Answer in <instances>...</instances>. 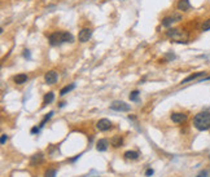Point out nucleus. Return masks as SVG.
<instances>
[{"label": "nucleus", "instance_id": "0eeeda50", "mask_svg": "<svg viewBox=\"0 0 210 177\" xmlns=\"http://www.w3.org/2000/svg\"><path fill=\"white\" fill-rule=\"evenodd\" d=\"M96 127H97V129H100V131H102V132H105V131L110 129V127H112V122L109 120V119H100V120L96 123Z\"/></svg>", "mask_w": 210, "mask_h": 177}, {"label": "nucleus", "instance_id": "bb28decb", "mask_svg": "<svg viewBox=\"0 0 210 177\" xmlns=\"http://www.w3.org/2000/svg\"><path fill=\"white\" fill-rule=\"evenodd\" d=\"M79 156H81V154H79V155H77L75 158H73V159H71V162H75L77 159H79Z\"/></svg>", "mask_w": 210, "mask_h": 177}, {"label": "nucleus", "instance_id": "9d476101", "mask_svg": "<svg viewBox=\"0 0 210 177\" xmlns=\"http://www.w3.org/2000/svg\"><path fill=\"white\" fill-rule=\"evenodd\" d=\"M178 11L180 12H187L191 8V4H189V0H179L178 2Z\"/></svg>", "mask_w": 210, "mask_h": 177}, {"label": "nucleus", "instance_id": "412c9836", "mask_svg": "<svg viewBox=\"0 0 210 177\" xmlns=\"http://www.w3.org/2000/svg\"><path fill=\"white\" fill-rule=\"evenodd\" d=\"M201 30L202 31H209L210 30V18H209V20H206V21H204L202 26H201Z\"/></svg>", "mask_w": 210, "mask_h": 177}, {"label": "nucleus", "instance_id": "aec40b11", "mask_svg": "<svg viewBox=\"0 0 210 177\" xmlns=\"http://www.w3.org/2000/svg\"><path fill=\"white\" fill-rule=\"evenodd\" d=\"M130 100L131 101H138L139 100V90H134L130 93Z\"/></svg>", "mask_w": 210, "mask_h": 177}, {"label": "nucleus", "instance_id": "a878e982", "mask_svg": "<svg viewBox=\"0 0 210 177\" xmlns=\"http://www.w3.org/2000/svg\"><path fill=\"white\" fill-rule=\"evenodd\" d=\"M8 140V137H7V135H2V140H0V142H2V145H4L5 143V141Z\"/></svg>", "mask_w": 210, "mask_h": 177}, {"label": "nucleus", "instance_id": "a211bd4d", "mask_svg": "<svg viewBox=\"0 0 210 177\" xmlns=\"http://www.w3.org/2000/svg\"><path fill=\"white\" fill-rule=\"evenodd\" d=\"M74 88H75V84H74V83L70 84V85H66V87H64V88L60 90V94H61V96H65L66 93H69L70 90H73Z\"/></svg>", "mask_w": 210, "mask_h": 177}, {"label": "nucleus", "instance_id": "ddd939ff", "mask_svg": "<svg viewBox=\"0 0 210 177\" xmlns=\"http://www.w3.org/2000/svg\"><path fill=\"white\" fill-rule=\"evenodd\" d=\"M27 82V75L26 74H18L14 76V83L16 84H23Z\"/></svg>", "mask_w": 210, "mask_h": 177}, {"label": "nucleus", "instance_id": "7ed1b4c3", "mask_svg": "<svg viewBox=\"0 0 210 177\" xmlns=\"http://www.w3.org/2000/svg\"><path fill=\"white\" fill-rule=\"evenodd\" d=\"M166 35H167L170 39L177 41V43H188V35L183 32L182 30H179V28H170L166 32Z\"/></svg>", "mask_w": 210, "mask_h": 177}, {"label": "nucleus", "instance_id": "4be33fe9", "mask_svg": "<svg viewBox=\"0 0 210 177\" xmlns=\"http://www.w3.org/2000/svg\"><path fill=\"white\" fill-rule=\"evenodd\" d=\"M52 115H53V111H51L50 114H48V115H46V116H44V119H43V120H42V123H40V128H42L43 126H44V124H46V122H47L48 119H50V118H51Z\"/></svg>", "mask_w": 210, "mask_h": 177}, {"label": "nucleus", "instance_id": "4468645a", "mask_svg": "<svg viewBox=\"0 0 210 177\" xmlns=\"http://www.w3.org/2000/svg\"><path fill=\"white\" fill-rule=\"evenodd\" d=\"M43 159H44V156H43V154H42V152H38V154L33 155L30 163H31V166H35L36 163H42Z\"/></svg>", "mask_w": 210, "mask_h": 177}, {"label": "nucleus", "instance_id": "39448f33", "mask_svg": "<svg viewBox=\"0 0 210 177\" xmlns=\"http://www.w3.org/2000/svg\"><path fill=\"white\" fill-rule=\"evenodd\" d=\"M179 21H182V16H180L179 13H173L171 16H167L162 20V26L169 27V26H171L174 22H179Z\"/></svg>", "mask_w": 210, "mask_h": 177}, {"label": "nucleus", "instance_id": "9b49d317", "mask_svg": "<svg viewBox=\"0 0 210 177\" xmlns=\"http://www.w3.org/2000/svg\"><path fill=\"white\" fill-rule=\"evenodd\" d=\"M206 73H204V71H200V73H196V74H192V75H189V76H187L185 79H183L182 80V84H184V83H188V82H191V80H195V79H197V78H200V76H202V75H205Z\"/></svg>", "mask_w": 210, "mask_h": 177}, {"label": "nucleus", "instance_id": "423d86ee", "mask_svg": "<svg viewBox=\"0 0 210 177\" xmlns=\"http://www.w3.org/2000/svg\"><path fill=\"white\" fill-rule=\"evenodd\" d=\"M92 36V30L91 28H82L79 31V35H78V39H79L81 43H86L91 39Z\"/></svg>", "mask_w": 210, "mask_h": 177}, {"label": "nucleus", "instance_id": "393cba45", "mask_svg": "<svg viewBox=\"0 0 210 177\" xmlns=\"http://www.w3.org/2000/svg\"><path fill=\"white\" fill-rule=\"evenodd\" d=\"M39 131H40V127H34L31 129V133L33 135H35V133H39Z\"/></svg>", "mask_w": 210, "mask_h": 177}, {"label": "nucleus", "instance_id": "20e7f679", "mask_svg": "<svg viewBox=\"0 0 210 177\" xmlns=\"http://www.w3.org/2000/svg\"><path fill=\"white\" fill-rule=\"evenodd\" d=\"M110 109L114 111H130L131 106L123 101H113L110 103Z\"/></svg>", "mask_w": 210, "mask_h": 177}, {"label": "nucleus", "instance_id": "f03ea898", "mask_svg": "<svg viewBox=\"0 0 210 177\" xmlns=\"http://www.w3.org/2000/svg\"><path fill=\"white\" fill-rule=\"evenodd\" d=\"M50 44L56 47V45H60L62 44V43H70L73 41V35L70 34V32L67 31H57V32H53V34L50 35Z\"/></svg>", "mask_w": 210, "mask_h": 177}, {"label": "nucleus", "instance_id": "1a4fd4ad", "mask_svg": "<svg viewBox=\"0 0 210 177\" xmlns=\"http://www.w3.org/2000/svg\"><path fill=\"white\" fill-rule=\"evenodd\" d=\"M170 118H171V120L174 123H177V124L183 123V122L187 120V115H185V114H183V113H173Z\"/></svg>", "mask_w": 210, "mask_h": 177}, {"label": "nucleus", "instance_id": "6e6552de", "mask_svg": "<svg viewBox=\"0 0 210 177\" xmlns=\"http://www.w3.org/2000/svg\"><path fill=\"white\" fill-rule=\"evenodd\" d=\"M44 80L47 84H55L57 82V73L56 71H48V73H46L44 75Z\"/></svg>", "mask_w": 210, "mask_h": 177}, {"label": "nucleus", "instance_id": "b1692460", "mask_svg": "<svg viewBox=\"0 0 210 177\" xmlns=\"http://www.w3.org/2000/svg\"><path fill=\"white\" fill-rule=\"evenodd\" d=\"M196 177H208V172L206 171H201Z\"/></svg>", "mask_w": 210, "mask_h": 177}, {"label": "nucleus", "instance_id": "f8f14e48", "mask_svg": "<svg viewBox=\"0 0 210 177\" xmlns=\"http://www.w3.org/2000/svg\"><path fill=\"white\" fill-rule=\"evenodd\" d=\"M96 149L99 150V151H105L106 149H108V140H105V138H102V140L97 141Z\"/></svg>", "mask_w": 210, "mask_h": 177}, {"label": "nucleus", "instance_id": "cd10ccee", "mask_svg": "<svg viewBox=\"0 0 210 177\" xmlns=\"http://www.w3.org/2000/svg\"><path fill=\"white\" fill-rule=\"evenodd\" d=\"M25 57H29V51H25Z\"/></svg>", "mask_w": 210, "mask_h": 177}, {"label": "nucleus", "instance_id": "5701e85b", "mask_svg": "<svg viewBox=\"0 0 210 177\" xmlns=\"http://www.w3.org/2000/svg\"><path fill=\"white\" fill-rule=\"evenodd\" d=\"M154 173V171L152 169V168H149V169H146V172H145V176L146 177H150V176H152Z\"/></svg>", "mask_w": 210, "mask_h": 177}, {"label": "nucleus", "instance_id": "6ab92c4d", "mask_svg": "<svg viewBox=\"0 0 210 177\" xmlns=\"http://www.w3.org/2000/svg\"><path fill=\"white\" fill-rule=\"evenodd\" d=\"M56 173H57L56 169L50 168V169H47V171L44 172V177H56Z\"/></svg>", "mask_w": 210, "mask_h": 177}, {"label": "nucleus", "instance_id": "f257e3e1", "mask_svg": "<svg viewBox=\"0 0 210 177\" xmlns=\"http://www.w3.org/2000/svg\"><path fill=\"white\" fill-rule=\"evenodd\" d=\"M193 126L198 131L210 129V113L201 111V113L196 114V116L193 118Z\"/></svg>", "mask_w": 210, "mask_h": 177}, {"label": "nucleus", "instance_id": "2eb2a0df", "mask_svg": "<svg viewBox=\"0 0 210 177\" xmlns=\"http://www.w3.org/2000/svg\"><path fill=\"white\" fill-rule=\"evenodd\" d=\"M110 143L113 147H119V146H122V143H123V140H122L121 136H114L110 140Z\"/></svg>", "mask_w": 210, "mask_h": 177}, {"label": "nucleus", "instance_id": "dca6fc26", "mask_svg": "<svg viewBox=\"0 0 210 177\" xmlns=\"http://www.w3.org/2000/svg\"><path fill=\"white\" fill-rule=\"evenodd\" d=\"M53 100H55V93H53V92H48V93H46L44 100H43V106H46V105L53 102Z\"/></svg>", "mask_w": 210, "mask_h": 177}, {"label": "nucleus", "instance_id": "f3484780", "mask_svg": "<svg viewBox=\"0 0 210 177\" xmlns=\"http://www.w3.org/2000/svg\"><path fill=\"white\" fill-rule=\"evenodd\" d=\"M125 156L127 158V159H133V160H135V159H138L139 158V152H136V151H126L125 152Z\"/></svg>", "mask_w": 210, "mask_h": 177}]
</instances>
